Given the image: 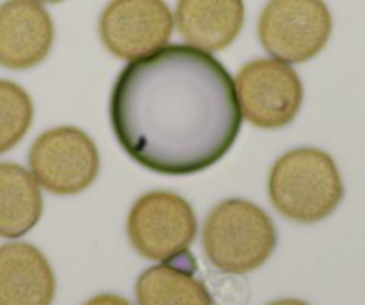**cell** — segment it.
<instances>
[{"mask_svg":"<svg viewBox=\"0 0 365 305\" xmlns=\"http://www.w3.org/2000/svg\"><path fill=\"white\" fill-rule=\"evenodd\" d=\"M109 114L128 157L170 177L223 159L242 125L232 75L191 45H168L130 61L114 82Z\"/></svg>","mask_w":365,"mask_h":305,"instance_id":"cell-1","label":"cell"},{"mask_svg":"<svg viewBox=\"0 0 365 305\" xmlns=\"http://www.w3.org/2000/svg\"><path fill=\"white\" fill-rule=\"evenodd\" d=\"M274 209L298 224H317L344 199V182L334 157L324 150L302 146L277 159L269 174Z\"/></svg>","mask_w":365,"mask_h":305,"instance_id":"cell-2","label":"cell"},{"mask_svg":"<svg viewBox=\"0 0 365 305\" xmlns=\"http://www.w3.org/2000/svg\"><path fill=\"white\" fill-rule=\"evenodd\" d=\"M203 250L223 274L245 275L267 263L278 243L277 227L262 207L242 199L217 204L207 216Z\"/></svg>","mask_w":365,"mask_h":305,"instance_id":"cell-3","label":"cell"},{"mask_svg":"<svg viewBox=\"0 0 365 305\" xmlns=\"http://www.w3.org/2000/svg\"><path fill=\"white\" fill-rule=\"evenodd\" d=\"M334 18L324 0H269L259 18L267 54L284 63H307L327 46Z\"/></svg>","mask_w":365,"mask_h":305,"instance_id":"cell-4","label":"cell"},{"mask_svg":"<svg viewBox=\"0 0 365 305\" xmlns=\"http://www.w3.org/2000/svg\"><path fill=\"white\" fill-rule=\"evenodd\" d=\"M198 232L191 204L171 191H150L128 213L127 234L135 252L150 261H170L187 252Z\"/></svg>","mask_w":365,"mask_h":305,"instance_id":"cell-5","label":"cell"},{"mask_svg":"<svg viewBox=\"0 0 365 305\" xmlns=\"http://www.w3.org/2000/svg\"><path fill=\"white\" fill-rule=\"evenodd\" d=\"M31 174L53 195H77L95 182L100 156L95 141L77 127L43 132L29 152Z\"/></svg>","mask_w":365,"mask_h":305,"instance_id":"cell-6","label":"cell"},{"mask_svg":"<svg viewBox=\"0 0 365 305\" xmlns=\"http://www.w3.org/2000/svg\"><path fill=\"white\" fill-rule=\"evenodd\" d=\"M239 107L259 129H282L298 116L303 84L296 70L278 59H255L239 70L235 81Z\"/></svg>","mask_w":365,"mask_h":305,"instance_id":"cell-7","label":"cell"},{"mask_svg":"<svg viewBox=\"0 0 365 305\" xmlns=\"http://www.w3.org/2000/svg\"><path fill=\"white\" fill-rule=\"evenodd\" d=\"M173 24L164 0H110L100 14L98 32L113 56L135 61L164 49Z\"/></svg>","mask_w":365,"mask_h":305,"instance_id":"cell-8","label":"cell"},{"mask_svg":"<svg viewBox=\"0 0 365 305\" xmlns=\"http://www.w3.org/2000/svg\"><path fill=\"white\" fill-rule=\"evenodd\" d=\"M56 29L48 11L36 0L0 4V66L29 70L52 50Z\"/></svg>","mask_w":365,"mask_h":305,"instance_id":"cell-9","label":"cell"},{"mask_svg":"<svg viewBox=\"0 0 365 305\" xmlns=\"http://www.w3.org/2000/svg\"><path fill=\"white\" fill-rule=\"evenodd\" d=\"M56 275L48 259L31 243L0 246V305H52Z\"/></svg>","mask_w":365,"mask_h":305,"instance_id":"cell-10","label":"cell"},{"mask_svg":"<svg viewBox=\"0 0 365 305\" xmlns=\"http://www.w3.org/2000/svg\"><path fill=\"white\" fill-rule=\"evenodd\" d=\"M178 32L191 46L217 52L237 39L245 25L242 0H178Z\"/></svg>","mask_w":365,"mask_h":305,"instance_id":"cell-11","label":"cell"},{"mask_svg":"<svg viewBox=\"0 0 365 305\" xmlns=\"http://www.w3.org/2000/svg\"><path fill=\"white\" fill-rule=\"evenodd\" d=\"M135 299L139 305H214L209 289L196 277L189 250L143 271L135 282Z\"/></svg>","mask_w":365,"mask_h":305,"instance_id":"cell-12","label":"cell"},{"mask_svg":"<svg viewBox=\"0 0 365 305\" xmlns=\"http://www.w3.org/2000/svg\"><path fill=\"white\" fill-rule=\"evenodd\" d=\"M41 214V189L31 171L0 163V238H21L38 225Z\"/></svg>","mask_w":365,"mask_h":305,"instance_id":"cell-13","label":"cell"},{"mask_svg":"<svg viewBox=\"0 0 365 305\" xmlns=\"http://www.w3.org/2000/svg\"><path fill=\"white\" fill-rule=\"evenodd\" d=\"M34 106L20 84L0 79V154L14 149L32 125Z\"/></svg>","mask_w":365,"mask_h":305,"instance_id":"cell-14","label":"cell"},{"mask_svg":"<svg viewBox=\"0 0 365 305\" xmlns=\"http://www.w3.org/2000/svg\"><path fill=\"white\" fill-rule=\"evenodd\" d=\"M84 305H132L128 300L121 299L118 295H110V293H103V295L93 296L91 300H88Z\"/></svg>","mask_w":365,"mask_h":305,"instance_id":"cell-15","label":"cell"},{"mask_svg":"<svg viewBox=\"0 0 365 305\" xmlns=\"http://www.w3.org/2000/svg\"><path fill=\"white\" fill-rule=\"evenodd\" d=\"M267 305H310V304L303 302V300H296V299H284V300H274V302Z\"/></svg>","mask_w":365,"mask_h":305,"instance_id":"cell-16","label":"cell"},{"mask_svg":"<svg viewBox=\"0 0 365 305\" xmlns=\"http://www.w3.org/2000/svg\"><path fill=\"white\" fill-rule=\"evenodd\" d=\"M36 2H43V4H57V2H63V0H36Z\"/></svg>","mask_w":365,"mask_h":305,"instance_id":"cell-17","label":"cell"}]
</instances>
